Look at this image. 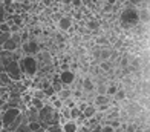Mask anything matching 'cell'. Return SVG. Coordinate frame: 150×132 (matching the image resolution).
<instances>
[{"mask_svg":"<svg viewBox=\"0 0 150 132\" xmlns=\"http://www.w3.org/2000/svg\"><path fill=\"white\" fill-rule=\"evenodd\" d=\"M60 118H61L60 111L54 108L51 103L45 105L38 111V123L43 129H47L49 126H54V124H60Z\"/></svg>","mask_w":150,"mask_h":132,"instance_id":"1","label":"cell"},{"mask_svg":"<svg viewBox=\"0 0 150 132\" xmlns=\"http://www.w3.org/2000/svg\"><path fill=\"white\" fill-rule=\"evenodd\" d=\"M120 23L126 28H133L139 23L138 20V9L133 8V6H126V8H121L120 12Z\"/></svg>","mask_w":150,"mask_h":132,"instance_id":"2","label":"cell"},{"mask_svg":"<svg viewBox=\"0 0 150 132\" xmlns=\"http://www.w3.org/2000/svg\"><path fill=\"white\" fill-rule=\"evenodd\" d=\"M18 68H20V71H22V74L32 77V75H35V72L38 71V63H37L35 57H32V55H23V57L18 60Z\"/></svg>","mask_w":150,"mask_h":132,"instance_id":"3","label":"cell"},{"mask_svg":"<svg viewBox=\"0 0 150 132\" xmlns=\"http://www.w3.org/2000/svg\"><path fill=\"white\" fill-rule=\"evenodd\" d=\"M5 72L9 75V78L12 81H20L22 80V75H23L18 68V61H16V60H11L8 65H5Z\"/></svg>","mask_w":150,"mask_h":132,"instance_id":"4","label":"cell"},{"mask_svg":"<svg viewBox=\"0 0 150 132\" xmlns=\"http://www.w3.org/2000/svg\"><path fill=\"white\" fill-rule=\"evenodd\" d=\"M22 112L18 108H8L6 111H3L2 112V118H0V121H2V126L3 128H8L9 124L14 121L17 118V115Z\"/></svg>","mask_w":150,"mask_h":132,"instance_id":"5","label":"cell"},{"mask_svg":"<svg viewBox=\"0 0 150 132\" xmlns=\"http://www.w3.org/2000/svg\"><path fill=\"white\" fill-rule=\"evenodd\" d=\"M20 48H22V51L25 52V55H31V54H37L38 49H40V46L35 40H28V41H25V43L20 45Z\"/></svg>","mask_w":150,"mask_h":132,"instance_id":"6","label":"cell"},{"mask_svg":"<svg viewBox=\"0 0 150 132\" xmlns=\"http://www.w3.org/2000/svg\"><path fill=\"white\" fill-rule=\"evenodd\" d=\"M74 80H75V72L71 71V69H67V71H61V72H60V81L63 83L64 86L72 85Z\"/></svg>","mask_w":150,"mask_h":132,"instance_id":"7","label":"cell"},{"mask_svg":"<svg viewBox=\"0 0 150 132\" xmlns=\"http://www.w3.org/2000/svg\"><path fill=\"white\" fill-rule=\"evenodd\" d=\"M57 25H58V29L60 31H69L71 28H72V19L69 16H63L57 22Z\"/></svg>","mask_w":150,"mask_h":132,"instance_id":"8","label":"cell"},{"mask_svg":"<svg viewBox=\"0 0 150 132\" xmlns=\"http://www.w3.org/2000/svg\"><path fill=\"white\" fill-rule=\"evenodd\" d=\"M93 89H95V85H93L92 78L89 77V75H84L83 81H81V91L86 94V92H92Z\"/></svg>","mask_w":150,"mask_h":132,"instance_id":"9","label":"cell"},{"mask_svg":"<svg viewBox=\"0 0 150 132\" xmlns=\"http://www.w3.org/2000/svg\"><path fill=\"white\" fill-rule=\"evenodd\" d=\"M138 20H139V23L149 25V22H150V11H149V8H139L138 9Z\"/></svg>","mask_w":150,"mask_h":132,"instance_id":"10","label":"cell"},{"mask_svg":"<svg viewBox=\"0 0 150 132\" xmlns=\"http://www.w3.org/2000/svg\"><path fill=\"white\" fill-rule=\"evenodd\" d=\"M26 112V117H28V121L32 123V121H38V109L29 106L28 109H25Z\"/></svg>","mask_w":150,"mask_h":132,"instance_id":"11","label":"cell"},{"mask_svg":"<svg viewBox=\"0 0 150 132\" xmlns=\"http://www.w3.org/2000/svg\"><path fill=\"white\" fill-rule=\"evenodd\" d=\"M61 129H63V132H77L78 126L74 120H66L63 123V126H61Z\"/></svg>","mask_w":150,"mask_h":132,"instance_id":"12","label":"cell"},{"mask_svg":"<svg viewBox=\"0 0 150 132\" xmlns=\"http://www.w3.org/2000/svg\"><path fill=\"white\" fill-rule=\"evenodd\" d=\"M110 100H112V97H109V95H97V97H95V100H93V105L95 106L110 105Z\"/></svg>","mask_w":150,"mask_h":132,"instance_id":"13","label":"cell"},{"mask_svg":"<svg viewBox=\"0 0 150 132\" xmlns=\"http://www.w3.org/2000/svg\"><path fill=\"white\" fill-rule=\"evenodd\" d=\"M95 112H97V109H95L93 105H86V108L81 111V114H83V117L87 120V118H91V117L95 115Z\"/></svg>","mask_w":150,"mask_h":132,"instance_id":"14","label":"cell"},{"mask_svg":"<svg viewBox=\"0 0 150 132\" xmlns=\"http://www.w3.org/2000/svg\"><path fill=\"white\" fill-rule=\"evenodd\" d=\"M57 97H58L61 101L66 100V98H69V97H72V89H71V88H67V86H64V88L57 94Z\"/></svg>","mask_w":150,"mask_h":132,"instance_id":"15","label":"cell"},{"mask_svg":"<svg viewBox=\"0 0 150 132\" xmlns=\"http://www.w3.org/2000/svg\"><path fill=\"white\" fill-rule=\"evenodd\" d=\"M93 91L97 95H107V83H98V85H95Z\"/></svg>","mask_w":150,"mask_h":132,"instance_id":"16","label":"cell"},{"mask_svg":"<svg viewBox=\"0 0 150 132\" xmlns=\"http://www.w3.org/2000/svg\"><path fill=\"white\" fill-rule=\"evenodd\" d=\"M17 48H18V46H17V45H16V43H14V41H12L11 39H9L8 41H5V43L2 45V49H5V51H9V52H14V51L17 49Z\"/></svg>","mask_w":150,"mask_h":132,"instance_id":"17","label":"cell"},{"mask_svg":"<svg viewBox=\"0 0 150 132\" xmlns=\"http://www.w3.org/2000/svg\"><path fill=\"white\" fill-rule=\"evenodd\" d=\"M46 105V103L43 101V100H40V98H34V97H32V98H31V101H29V106H32V108H35V109H42L43 106Z\"/></svg>","mask_w":150,"mask_h":132,"instance_id":"18","label":"cell"},{"mask_svg":"<svg viewBox=\"0 0 150 132\" xmlns=\"http://www.w3.org/2000/svg\"><path fill=\"white\" fill-rule=\"evenodd\" d=\"M126 98V91L121 88V85H120V88H118V91L113 94V100H117V101H121V100H124Z\"/></svg>","mask_w":150,"mask_h":132,"instance_id":"19","label":"cell"},{"mask_svg":"<svg viewBox=\"0 0 150 132\" xmlns=\"http://www.w3.org/2000/svg\"><path fill=\"white\" fill-rule=\"evenodd\" d=\"M86 26H87V29H89V31L93 34L95 31L100 29V22H97V20H92V22H87Z\"/></svg>","mask_w":150,"mask_h":132,"instance_id":"20","label":"cell"},{"mask_svg":"<svg viewBox=\"0 0 150 132\" xmlns=\"http://www.w3.org/2000/svg\"><path fill=\"white\" fill-rule=\"evenodd\" d=\"M0 81H2V85H3V86H9L11 83H12V80L9 78V75L6 74L5 71H3V72H0Z\"/></svg>","mask_w":150,"mask_h":132,"instance_id":"21","label":"cell"},{"mask_svg":"<svg viewBox=\"0 0 150 132\" xmlns=\"http://www.w3.org/2000/svg\"><path fill=\"white\" fill-rule=\"evenodd\" d=\"M80 115H81V111H80L77 106L72 108V109L69 111V120H74V121H75V120H77Z\"/></svg>","mask_w":150,"mask_h":132,"instance_id":"22","label":"cell"},{"mask_svg":"<svg viewBox=\"0 0 150 132\" xmlns=\"http://www.w3.org/2000/svg\"><path fill=\"white\" fill-rule=\"evenodd\" d=\"M11 40L14 41L17 46L22 45V34H20V31L18 32H11Z\"/></svg>","mask_w":150,"mask_h":132,"instance_id":"23","label":"cell"},{"mask_svg":"<svg viewBox=\"0 0 150 132\" xmlns=\"http://www.w3.org/2000/svg\"><path fill=\"white\" fill-rule=\"evenodd\" d=\"M32 97H34V98H40V100H43V101H46V100H47V98H46V95H45V92H43V89L34 91V92H32Z\"/></svg>","mask_w":150,"mask_h":132,"instance_id":"24","label":"cell"},{"mask_svg":"<svg viewBox=\"0 0 150 132\" xmlns=\"http://www.w3.org/2000/svg\"><path fill=\"white\" fill-rule=\"evenodd\" d=\"M63 103H66V105H64V108H67V109H72V108H75V106H77V105H75L77 101H75V100L72 98V97H69V98L63 100Z\"/></svg>","mask_w":150,"mask_h":132,"instance_id":"25","label":"cell"},{"mask_svg":"<svg viewBox=\"0 0 150 132\" xmlns=\"http://www.w3.org/2000/svg\"><path fill=\"white\" fill-rule=\"evenodd\" d=\"M9 19V16H6V11H5V6L0 5V23L6 22V20Z\"/></svg>","mask_w":150,"mask_h":132,"instance_id":"26","label":"cell"},{"mask_svg":"<svg viewBox=\"0 0 150 132\" xmlns=\"http://www.w3.org/2000/svg\"><path fill=\"white\" fill-rule=\"evenodd\" d=\"M11 39V32H2L0 34V46H2L5 41H8Z\"/></svg>","mask_w":150,"mask_h":132,"instance_id":"27","label":"cell"},{"mask_svg":"<svg viewBox=\"0 0 150 132\" xmlns=\"http://www.w3.org/2000/svg\"><path fill=\"white\" fill-rule=\"evenodd\" d=\"M28 128H29L31 132H35L37 129H40L42 126H40V123H38V121H32V123H28Z\"/></svg>","mask_w":150,"mask_h":132,"instance_id":"28","label":"cell"},{"mask_svg":"<svg viewBox=\"0 0 150 132\" xmlns=\"http://www.w3.org/2000/svg\"><path fill=\"white\" fill-rule=\"evenodd\" d=\"M46 132H63V129H61L60 124H54V126H49V128H47Z\"/></svg>","mask_w":150,"mask_h":132,"instance_id":"29","label":"cell"},{"mask_svg":"<svg viewBox=\"0 0 150 132\" xmlns=\"http://www.w3.org/2000/svg\"><path fill=\"white\" fill-rule=\"evenodd\" d=\"M112 8H113V5H110V3H106L104 6H103V8H101V11H103L104 14H112Z\"/></svg>","mask_w":150,"mask_h":132,"instance_id":"30","label":"cell"},{"mask_svg":"<svg viewBox=\"0 0 150 132\" xmlns=\"http://www.w3.org/2000/svg\"><path fill=\"white\" fill-rule=\"evenodd\" d=\"M12 132H31V131L28 128V124H22V126H18L16 131H12Z\"/></svg>","mask_w":150,"mask_h":132,"instance_id":"31","label":"cell"},{"mask_svg":"<svg viewBox=\"0 0 150 132\" xmlns=\"http://www.w3.org/2000/svg\"><path fill=\"white\" fill-rule=\"evenodd\" d=\"M0 31H2V32H11V29H9V25L6 23V22L0 23Z\"/></svg>","mask_w":150,"mask_h":132,"instance_id":"32","label":"cell"},{"mask_svg":"<svg viewBox=\"0 0 150 132\" xmlns=\"http://www.w3.org/2000/svg\"><path fill=\"white\" fill-rule=\"evenodd\" d=\"M52 103H54V105H52V106H54V108H55V109H58V111H60L61 108H63V101H61L60 98H57V100H54Z\"/></svg>","mask_w":150,"mask_h":132,"instance_id":"33","label":"cell"},{"mask_svg":"<svg viewBox=\"0 0 150 132\" xmlns=\"http://www.w3.org/2000/svg\"><path fill=\"white\" fill-rule=\"evenodd\" d=\"M72 5L75 6V8H78L80 5H83V0H72Z\"/></svg>","mask_w":150,"mask_h":132,"instance_id":"34","label":"cell"},{"mask_svg":"<svg viewBox=\"0 0 150 132\" xmlns=\"http://www.w3.org/2000/svg\"><path fill=\"white\" fill-rule=\"evenodd\" d=\"M43 3H45L46 6H51V0H43Z\"/></svg>","mask_w":150,"mask_h":132,"instance_id":"35","label":"cell"},{"mask_svg":"<svg viewBox=\"0 0 150 132\" xmlns=\"http://www.w3.org/2000/svg\"><path fill=\"white\" fill-rule=\"evenodd\" d=\"M63 3L64 5H69V3H72V0H63Z\"/></svg>","mask_w":150,"mask_h":132,"instance_id":"36","label":"cell"},{"mask_svg":"<svg viewBox=\"0 0 150 132\" xmlns=\"http://www.w3.org/2000/svg\"><path fill=\"white\" fill-rule=\"evenodd\" d=\"M0 132H11L8 128H2V131H0Z\"/></svg>","mask_w":150,"mask_h":132,"instance_id":"37","label":"cell"},{"mask_svg":"<svg viewBox=\"0 0 150 132\" xmlns=\"http://www.w3.org/2000/svg\"><path fill=\"white\" fill-rule=\"evenodd\" d=\"M83 3H86V5H91V0H83Z\"/></svg>","mask_w":150,"mask_h":132,"instance_id":"38","label":"cell"},{"mask_svg":"<svg viewBox=\"0 0 150 132\" xmlns=\"http://www.w3.org/2000/svg\"><path fill=\"white\" fill-rule=\"evenodd\" d=\"M3 103H5V101H3L2 98H0V106H2V105H3Z\"/></svg>","mask_w":150,"mask_h":132,"instance_id":"39","label":"cell"},{"mask_svg":"<svg viewBox=\"0 0 150 132\" xmlns=\"http://www.w3.org/2000/svg\"><path fill=\"white\" fill-rule=\"evenodd\" d=\"M26 2H28V0H26ZM31 2H35V0H31Z\"/></svg>","mask_w":150,"mask_h":132,"instance_id":"40","label":"cell"},{"mask_svg":"<svg viewBox=\"0 0 150 132\" xmlns=\"http://www.w3.org/2000/svg\"><path fill=\"white\" fill-rule=\"evenodd\" d=\"M0 118H2V112H0Z\"/></svg>","mask_w":150,"mask_h":132,"instance_id":"41","label":"cell"},{"mask_svg":"<svg viewBox=\"0 0 150 132\" xmlns=\"http://www.w3.org/2000/svg\"><path fill=\"white\" fill-rule=\"evenodd\" d=\"M0 51H2V46H0Z\"/></svg>","mask_w":150,"mask_h":132,"instance_id":"42","label":"cell"},{"mask_svg":"<svg viewBox=\"0 0 150 132\" xmlns=\"http://www.w3.org/2000/svg\"><path fill=\"white\" fill-rule=\"evenodd\" d=\"M0 34H2V31H0Z\"/></svg>","mask_w":150,"mask_h":132,"instance_id":"43","label":"cell"}]
</instances>
